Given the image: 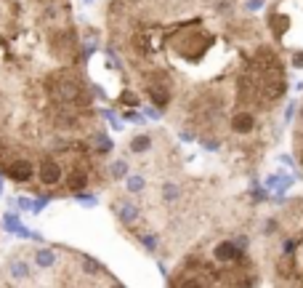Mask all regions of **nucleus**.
I'll return each instance as SVG.
<instances>
[{
	"label": "nucleus",
	"mask_w": 303,
	"mask_h": 288,
	"mask_svg": "<svg viewBox=\"0 0 303 288\" xmlns=\"http://www.w3.org/2000/svg\"><path fill=\"white\" fill-rule=\"evenodd\" d=\"M48 91H51V96L61 104H88V94H85L83 83L77 80L75 75H64L61 72V75L51 77Z\"/></svg>",
	"instance_id": "f257e3e1"
},
{
	"label": "nucleus",
	"mask_w": 303,
	"mask_h": 288,
	"mask_svg": "<svg viewBox=\"0 0 303 288\" xmlns=\"http://www.w3.org/2000/svg\"><path fill=\"white\" fill-rule=\"evenodd\" d=\"M258 83H261V91H263L266 99H279V96L285 94V88H287V80H285L282 67L276 62L263 64V75H261Z\"/></svg>",
	"instance_id": "f03ea898"
},
{
	"label": "nucleus",
	"mask_w": 303,
	"mask_h": 288,
	"mask_svg": "<svg viewBox=\"0 0 303 288\" xmlns=\"http://www.w3.org/2000/svg\"><path fill=\"white\" fill-rule=\"evenodd\" d=\"M40 179H43V184H56V181L61 179V168H59L56 160H43Z\"/></svg>",
	"instance_id": "7ed1b4c3"
},
{
	"label": "nucleus",
	"mask_w": 303,
	"mask_h": 288,
	"mask_svg": "<svg viewBox=\"0 0 303 288\" xmlns=\"http://www.w3.org/2000/svg\"><path fill=\"white\" fill-rule=\"evenodd\" d=\"M147 94H149V99L154 102L157 107H165V104L170 102L168 86H154V83H149V86H147Z\"/></svg>",
	"instance_id": "20e7f679"
},
{
	"label": "nucleus",
	"mask_w": 303,
	"mask_h": 288,
	"mask_svg": "<svg viewBox=\"0 0 303 288\" xmlns=\"http://www.w3.org/2000/svg\"><path fill=\"white\" fill-rule=\"evenodd\" d=\"M8 176H11V179H16V181H27L32 176V166L27 160H16V163H11V166H8Z\"/></svg>",
	"instance_id": "39448f33"
},
{
	"label": "nucleus",
	"mask_w": 303,
	"mask_h": 288,
	"mask_svg": "<svg viewBox=\"0 0 303 288\" xmlns=\"http://www.w3.org/2000/svg\"><path fill=\"white\" fill-rule=\"evenodd\" d=\"M232 128L237 131V134H247V131H253V115L237 112V115L232 117Z\"/></svg>",
	"instance_id": "423d86ee"
},
{
	"label": "nucleus",
	"mask_w": 303,
	"mask_h": 288,
	"mask_svg": "<svg viewBox=\"0 0 303 288\" xmlns=\"http://www.w3.org/2000/svg\"><path fill=\"white\" fill-rule=\"evenodd\" d=\"M215 259L234 261V259H240V251H237V246H232V243H221L218 248H215Z\"/></svg>",
	"instance_id": "0eeeda50"
},
{
	"label": "nucleus",
	"mask_w": 303,
	"mask_h": 288,
	"mask_svg": "<svg viewBox=\"0 0 303 288\" xmlns=\"http://www.w3.org/2000/svg\"><path fill=\"white\" fill-rule=\"evenodd\" d=\"M85 181H88L85 171H72V174H69V189H83Z\"/></svg>",
	"instance_id": "6e6552de"
},
{
	"label": "nucleus",
	"mask_w": 303,
	"mask_h": 288,
	"mask_svg": "<svg viewBox=\"0 0 303 288\" xmlns=\"http://www.w3.org/2000/svg\"><path fill=\"white\" fill-rule=\"evenodd\" d=\"M130 149H133V152H144V149H149V136H136L133 144H130Z\"/></svg>",
	"instance_id": "1a4fd4ad"
},
{
	"label": "nucleus",
	"mask_w": 303,
	"mask_h": 288,
	"mask_svg": "<svg viewBox=\"0 0 303 288\" xmlns=\"http://www.w3.org/2000/svg\"><path fill=\"white\" fill-rule=\"evenodd\" d=\"M128 187H130V189H133V192H138V189H141V187H144V179H138V176H133V179H130V181H128Z\"/></svg>",
	"instance_id": "9d476101"
},
{
	"label": "nucleus",
	"mask_w": 303,
	"mask_h": 288,
	"mask_svg": "<svg viewBox=\"0 0 303 288\" xmlns=\"http://www.w3.org/2000/svg\"><path fill=\"white\" fill-rule=\"evenodd\" d=\"M112 174H115V176H125V163H115V166H112Z\"/></svg>",
	"instance_id": "9b49d317"
},
{
	"label": "nucleus",
	"mask_w": 303,
	"mask_h": 288,
	"mask_svg": "<svg viewBox=\"0 0 303 288\" xmlns=\"http://www.w3.org/2000/svg\"><path fill=\"white\" fill-rule=\"evenodd\" d=\"M136 211H133V206H122V219H133Z\"/></svg>",
	"instance_id": "f8f14e48"
},
{
	"label": "nucleus",
	"mask_w": 303,
	"mask_h": 288,
	"mask_svg": "<svg viewBox=\"0 0 303 288\" xmlns=\"http://www.w3.org/2000/svg\"><path fill=\"white\" fill-rule=\"evenodd\" d=\"M122 102L125 104H136V96L133 94H122Z\"/></svg>",
	"instance_id": "ddd939ff"
},
{
	"label": "nucleus",
	"mask_w": 303,
	"mask_h": 288,
	"mask_svg": "<svg viewBox=\"0 0 303 288\" xmlns=\"http://www.w3.org/2000/svg\"><path fill=\"white\" fill-rule=\"evenodd\" d=\"M37 259H40V264H48V261H51V256H48V253H40V256H37Z\"/></svg>",
	"instance_id": "4468645a"
},
{
	"label": "nucleus",
	"mask_w": 303,
	"mask_h": 288,
	"mask_svg": "<svg viewBox=\"0 0 303 288\" xmlns=\"http://www.w3.org/2000/svg\"><path fill=\"white\" fill-rule=\"evenodd\" d=\"M3 152H5V147H3V144H0V158H3Z\"/></svg>",
	"instance_id": "2eb2a0df"
},
{
	"label": "nucleus",
	"mask_w": 303,
	"mask_h": 288,
	"mask_svg": "<svg viewBox=\"0 0 303 288\" xmlns=\"http://www.w3.org/2000/svg\"><path fill=\"white\" fill-rule=\"evenodd\" d=\"M301 163H303V144H301Z\"/></svg>",
	"instance_id": "dca6fc26"
},
{
	"label": "nucleus",
	"mask_w": 303,
	"mask_h": 288,
	"mask_svg": "<svg viewBox=\"0 0 303 288\" xmlns=\"http://www.w3.org/2000/svg\"><path fill=\"white\" fill-rule=\"evenodd\" d=\"M301 115H303V109H301Z\"/></svg>",
	"instance_id": "f3484780"
}]
</instances>
